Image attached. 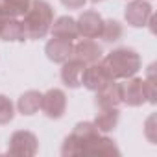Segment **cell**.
Here are the masks:
<instances>
[{"label":"cell","instance_id":"obj_18","mask_svg":"<svg viewBox=\"0 0 157 157\" xmlns=\"http://www.w3.org/2000/svg\"><path fill=\"white\" fill-rule=\"evenodd\" d=\"M41 98H43V93L35 91V89H30V91L22 93L21 98L17 100L19 113L24 115V117H32V115L39 113L41 111Z\"/></svg>","mask_w":157,"mask_h":157},{"label":"cell","instance_id":"obj_14","mask_svg":"<svg viewBox=\"0 0 157 157\" xmlns=\"http://www.w3.org/2000/svg\"><path fill=\"white\" fill-rule=\"evenodd\" d=\"M0 41H6V43H22V41H26L21 19L0 17Z\"/></svg>","mask_w":157,"mask_h":157},{"label":"cell","instance_id":"obj_21","mask_svg":"<svg viewBox=\"0 0 157 157\" xmlns=\"http://www.w3.org/2000/svg\"><path fill=\"white\" fill-rule=\"evenodd\" d=\"M15 117V105L13 102L6 96V94H0V126H6L13 120Z\"/></svg>","mask_w":157,"mask_h":157},{"label":"cell","instance_id":"obj_7","mask_svg":"<svg viewBox=\"0 0 157 157\" xmlns=\"http://www.w3.org/2000/svg\"><path fill=\"white\" fill-rule=\"evenodd\" d=\"M115 82L113 78L109 76L107 68L104 67L102 61H96V63H89L85 65V70H83V76H82V85L93 93H96L98 89L105 87L107 83Z\"/></svg>","mask_w":157,"mask_h":157},{"label":"cell","instance_id":"obj_24","mask_svg":"<svg viewBox=\"0 0 157 157\" xmlns=\"http://www.w3.org/2000/svg\"><path fill=\"white\" fill-rule=\"evenodd\" d=\"M91 2L93 4H98V2H104V0H91Z\"/></svg>","mask_w":157,"mask_h":157},{"label":"cell","instance_id":"obj_17","mask_svg":"<svg viewBox=\"0 0 157 157\" xmlns=\"http://www.w3.org/2000/svg\"><path fill=\"white\" fill-rule=\"evenodd\" d=\"M120 104H122V100H120L118 82H111L105 87L96 91V96H94L96 109H100V107H118Z\"/></svg>","mask_w":157,"mask_h":157},{"label":"cell","instance_id":"obj_1","mask_svg":"<svg viewBox=\"0 0 157 157\" xmlns=\"http://www.w3.org/2000/svg\"><path fill=\"white\" fill-rule=\"evenodd\" d=\"M24 35L30 41L44 39L50 33V26L54 22V8L46 0H32L30 8L21 19Z\"/></svg>","mask_w":157,"mask_h":157},{"label":"cell","instance_id":"obj_4","mask_svg":"<svg viewBox=\"0 0 157 157\" xmlns=\"http://www.w3.org/2000/svg\"><path fill=\"white\" fill-rule=\"evenodd\" d=\"M98 135H102V133L98 131L94 122H91V120L78 122L74 126V129L70 131V135L65 137V140L61 144V155H65V157H68V155H83L87 146Z\"/></svg>","mask_w":157,"mask_h":157},{"label":"cell","instance_id":"obj_13","mask_svg":"<svg viewBox=\"0 0 157 157\" xmlns=\"http://www.w3.org/2000/svg\"><path fill=\"white\" fill-rule=\"evenodd\" d=\"M50 33L52 37H57V39H67V41H76L80 37L78 33V24H76V19L70 17V15H61L57 17L52 26H50Z\"/></svg>","mask_w":157,"mask_h":157},{"label":"cell","instance_id":"obj_8","mask_svg":"<svg viewBox=\"0 0 157 157\" xmlns=\"http://www.w3.org/2000/svg\"><path fill=\"white\" fill-rule=\"evenodd\" d=\"M151 15L153 8L148 0H129L124 8V19L131 28H146Z\"/></svg>","mask_w":157,"mask_h":157},{"label":"cell","instance_id":"obj_2","mask_svg":"<svg viewBox=\"0 0 157 157\" xmlns=\"http://www.w3.org/2000/svg\"><path fill=\"white\" fill-rule=\"evenodd\" d=\"M102 63L115 82L137 76V72L142 68L140 54L128 46H118V48L111 50L109 54H105L102 57Z\"/></svg>","mask_w":157,"mask_h":157},{"label":"cell","instance_id":"obj_6","mask_svg":"<svg viewBox=\"0 0 157 157\" xmlns=\"http://www.w3.org/2000/svg\"><path fill=\"white\" fill-rule=\"evenodd\" d=\"M41 111L52 120L61 118L67 111V94H65V91L57 89V87H52V89L44 91L43 98H41Z\"/></svg>","mask_w":157,"mask_h":157},{"label":"cell","instance_id":"obj_5","mask_svg":"<svg viewBox=\"0 0 157 157\" xmlns=\"http://www.w3.org/2000/svg\"><path fill=\"white\" fill-rule=\"evenodd\" d=\"M39 151V139L28 129H17L8 140V153L19 157H32Z\"/></svg>","mask_w":157,"mask_h":157},{"label":"cell","instance_id":"obj_10","mask_svg":"<svg viewBox=\"0 0 157 157\" xmlns=\"http://www.w3.org/2000/svg\"><path fill=\"white\" fill-rule=\"evenodd\" d=\"M74 57L82 59L85 65L102 61L104 57V48L96 39H85L82 37L80 41H74Z\"/></svg>","mask_w":157,"mask_h":157},{"label":"cell","instance_id":"obj_20","mask_svg":"<svg viewBox=\"0 0 157 157\" xmlns=\"http://www.w3.org/2000/svg\"><path fill=\"white\" fill-rule=\"evenodd\" d=\"M122 35H124V26L115 19H107V21H104V28H102V33H100L98 39H102L104 43L113 44V43L120 41Z\"/></svg>","mask_w":157,"mask_h":157},{"label":"cell","instance_id":"obj_15","mask_svg":"<svg viewBox=\"0 0 157 157\" xmlns=\"http://www.w3.org/2000/svg\"><path fill=\"white\" fill-rule=\"evenodd\" d=\"M120 120V109L118 107H100L94 115V126L98 128L100 133H111L117 129Z\"/></svg>","mask_w":157,"mask_h":157},{"label":"cell","instance_id":"obj_22","mask_svg":"<svg viewBox=\"0 0 157 157\" xmlns=\"http://www.w3.org/2000/svg\"><path fill=\"white\" fill-rule=\"evenodd\" d=\"M153 131H155V115L148 117V120L144 122V135L151 144H155V133Z\"/></svg>","mask_w":157,"mask_h":157},{"label":"cell","instance_id":"obj_23","mask_svg":"<svg viewBox=\"0 0 157 157\" xmlns=\"http://www.w3.org/2000/svg\"><path fill=\"white\" fill-rule=\"evenodd\" d=\"M59 2H61L67 10H82V8L87 4V0H59Z\"/></svg>","mask_w":157,"mask_h":157},{"label":"cell","instance_id":"obj_12","mask_svg":"<svg viewBox=\"0 0 157 157\" xmlns=\"http://www.w3.org/2000/svg\"><path fill=\"white\" fill-rule=\"evenodd\" d=\"M44 54L52 63H65L67 59H70L74 56V43L67 41V39H57L52 37L46 44H44Z\"/></svg>","mask_w":157,"mask_h":157},{"label":"cell","instance_id":"obj_3","mask_svg":"<svg viewBox=\"0 0 157 157\" xmlns=\"http://www.w3.org/2000/svg\"><path fill=\"white\" fill-rule=\"evenodd\" d=\"M118 89H120V100L122 104L129 107H140L142 104L150 102L155 104V78H126L118 80Z\"/></svg>","mask_w":157,"mask_h":157},{"label":"cell","instance_id":"obj_11","mask_svg":"<svg viewBox=\"0 0 157 157\" xmlns=\"http://www.w3.org/2000/svg\"><path fill=\"white\" fill-rule=\"evenodd\" d=\"M85 70V63L78 57H70L65 63H61V82L68 89H78L82 87V76Z\"/></svg>","mask_w":157,"mask_h":157},{"label":"cell","instance_id":"obj_16","mask_svg":"<svg viewBox=\"0 0 157 157\" xmlns=\"http://www.w3.org/2000/svg\"><path fill=\"white\" fill-rule=\"evenodd\" d=\"M83 155H98V157H107V155H120V148L117 146V142L111 139V137H107L105 133H102V135H98L89 146H87V150H85V153Z\"/></svg>","mask_w":157,"mask_h":157},{"label":"cell","instance_id":"obj_9","mask_svg":"<svg viewBox=\"0 0 157 157\" xmlns=\"http://www.w3.org/2000/svg\"><path fill=\"white\" fill-rule=\"evenodd\" d=\"M76 24H78V33H80V37L98 39L100 33H102V28H104V17L94 10H87V11L80 13V17L76 19Z\"/></svg>","mask_w":157,"mask_h":157},{"label":"cell","instance_id":"obj_19","mask_svg":"<svg viewBox=\"0 0 157 157\" xmlns=\"http://www.w3.org/2000/svg\"><path fill=\"white\" fill-rule=\"evenodd\" d=\"M32 0H0V17L21 19L30 8Z\"/></svg>","mask_w":157,"mask_h":157}]
</instances>
